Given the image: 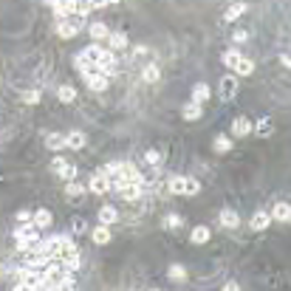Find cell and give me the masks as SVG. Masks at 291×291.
Returning a JSON list of instances; mask_svg holds the SVG:
<instances>
[{"mask_svg":"<svg viewBox=\"0 0 291 291\" xmlns=\"http://www.w3.org/2000/svg\"><path fill=\"white\" fill-rule=\"evenodd\" d=\"M241 91V79L235 77V74H226V77H220V85H218V96L223 102H232Z\"/></svg>","mask_w":291,"mask_h":291,"instance_id":"cell-1","label":"cell"},{"mask_svg":"<svg viewBox=\"0 0 291 291\" xmlns=\"http://www.w3.org/2000/svg\"><path fill=\"white\" fill-rule=\"evenodd\" d=\"M142 192H144L142 181H125V184L116 187V195L125 198V201H139V198H142Z\"/></svg>","mask_w":291,"mask_h":291,"instance_id":"cell-2","label":"cell"},{"mask_svg":"<svg viewBox=\"0 0 291 291\" xmlns=\"http://www.w3.org/2000/svg\"><path fill=\"white\" fill-rule=\"evenodd\" d=\"M79 29H82V17H79V15L71 17V20H65V17H63V20L57 23V34L63 37V40H71V37H77Z\"/></svg>","mask_w":291,"mask_h":291,"instance_id":"cell-3","label":"cell"},{"mask_svg":"<svg viewBox=\"0 0 291 291\" xmlns=\"http://www.w3.org/2000/svg\"><path fill=\"white\" fill-rule=\"evenodd\" d=\"M88 190H91L93 195H105V192H110V181H107V176L99 170V172H93V176H91Z\"/></svg>","mask_w":291,"mask_h":291,"instance_id":"cell-4","label":"cell"},{"mask_svg":"<svg viewBox=\"0 0 291 291\" xmlns=\"http://www.w3.org/2000/svg\"><path fill=\"white\" fill-rule=\"evenodd\" d=\"M232 71H235V77H249V74L255 71V63L249 57H243V54H238V60L232 63Z\"/></svg>","mask_w":291,"mask_h":291,"instance_id":"cell-5","label":"cell"},{"mask_svg":"<svg viewBox=\"0 0 291 291\" xmlns=\"http://www.w3.org/2000/svg\"><path fill=\"white\" fill-rule=\"evenodd\" d=\"M15 238H17V241H29V238H40V229L34 226V220H23L20 226H17Z\"/></svg>","mask_w":291,"mask_h":291,"instance_id":"cell-6","label":"cell"},{"mask_svg":"<svg viewBox=\"0 0 291 291\" xmlns=\"http://www.w3.org/2000/svg\"><path fill=\"white\" fill-rule=\"evenodd\" d=\"M88 144V136L82 130H71V133H65V147L71 150H82Z\"/></svg>","mask_w":291,"mask_h":291,"instance_id":"cell-7","label":"cell"},{"mask_svg":"<svg viewBox=\"0 0 291 291\" xmlns=\"http://www.w3.org/2000/svg\"><path fill=\"white\" fill-rule=\"evenodd\" d=\"M271 220H280V223H288L291 220V204H285V201H280V204H274V209H271Z\"/></svg>","mask_w":291,"mask_h":291,"instance_id":"cell-8","label":"cell"},{"mask_svg":"<svg viewBox=\"0 0 291 291\" xmlns=\"http://www.w3.org/2000/svg\"><path fill=\"white\" fill-rule=\"evenodd\" d=\"M96 218H99V223L110 226V223H116V220H119V209H116V206H110V204H105L99 212H96Z\"/></svg>","mask_w":291,"mask_h":291,"instance_id":"cell-9","label":"cell"},{"mask_svg":"<svg viewBox=\"0 0 291 291\" xmlns=\"http://www.w3.org/2000/svg\"><path fill=\"white\" fill-rule=\"evenodd\" d=\"M209 238H212V232H209V226H204V223H201V226H192V232H190V241L195 243V246H204Z\"/></svg>","mask_w":291,"mask_h":291,"instance_id":"cell-10","label":"cell"},{"mask_svg":"<svg viewBox=\"0 0 291 291\" xmlns=\"http://www.w3.org/2000/svg\"><path fill=\"white\" fill-rule=\"evenodd\" d=\"M252 133V122L246 119V116H238V119L232 122V136H238V139H243V136Z\"/></svg>","mask_w":291,"mask_h":291,"instance_id":"cell-11","label":"cell"},{"mask_svg":"<svg viewBox=\"0 0 291 291\" xmlns=\"http://www.w3.org/2000/svg\"><path fill=\"white\" fill-rule=\"evenodd\" d=\"M220 226L223 229H238L241 226V215L235 212V209H223V212H220Z\"/></svg>","mask_w":291,"mask_h":291,"instance_id":"cell-12","label":"cell"},{"mask_svg":"<svg viewBox=\"0 0 291 291\" xmlns=\"http://www.w3.org/2000/svg\"><path fill=\"white\" fill-rule=\"evenodd\" d=\"M91 238H93V243H99V246H107V243L113 241V235H110V229H107L105 223H99V226L93 229Z\"/></svg>","mask_w":291,"mask_h":291,"instance_id":"cell-13","label":"cell"},{"mask_svg":"<svg viewBox=\"0 0 291 291\" xmlns=\"http://www.w3.org/2000/svg\"><path fill=\"white\" fill-rule=\"evenodd\" d=\"M269 223H271V215L260 209V212L252 215V223H249V226L255 229V232H263V229H269Z\"/></svg>","mask_w":291,"mask_h":291,"instance_id":"cell-14","label":"cell"},{"mask_svg":"<svg viewBox=\"0 0 291 291\" xmlns=\"http://www.w3.org/2000/svg\"><path fill=\"white\" fill-rule=\"evenodd\" d=\"M107 43H110V51L128 48V34H125V31H110V34H107Z\"/></svg>","mask_w":291,"mask_h":291,"instance_id":"cell-15","label":"cell"},{"mask_svg":"<svg viewBox=\"0 0 291 291\" xmlns=\"http://www.w3.org/2000/svg\"><path fill=\"white\" fill-rule=\"evenodd\" d=\"M209 96H212V91H209V85H206V82H198V85L192 88V102L204 105V102H209Z\"/></svg>","mask_w":291,"mask_h":291,"instance_id":"cell-16","label":"cell"},{"mask_svg":"<svg viewBox=\"0 0 291 291\" xmlns=\"http://www.w3.org/2000/svg\"><path fill=\"white\" fill-rule=\"evenodd\" d=\"M31 220H34V226H37V229H48L51 223H54V218H51L48 209H37V212L31 215Z\"/></svg>","mask_w":291,"mask_h":291,"instance_id":"cell-17","label":"cell"},{"mask_svg":"<svg viewBox=\"0 0 291 291\" xmlns=\"http://www.w3.org/2000/svg\"><path fill=\"white\" fill-rule=\"evenodd\" d=\"M57 99L63 102V105H71V102L77 99V88L74 85H60L57 88Z\"/></svg>","mask_w":291,"mask_h":291,"instance_id":"cell-18","label":"cell"},{"mask_svg":"<svg viewBox=\"0 0 291 291\" xmlns=\"http://www.w3.org/2000/svg\"><path fill=\"white\" fill-rule=\"evenodd\" d=\"M184 181H187V176H172L167 181V192L170 195H184Z\"/></svg>","mask_w":291,"mask_h":291,"instance_id":"cell-19","label":"cell"},{"mask_svg":"<svg viewBox=\"0 0 291 291\" xmlns=\"http://www.w3.org/2000/svg\"><path fill=\"white\" fill-rule=\"evenodd\" d=\"M243 15H246V3H232V6L226 9L223 20H226V23H235L238 17H243Z\"/></svg>","mask_w":291,"mask_h":291,"instance_id":"cell-20","label":"cell"},{"mask_svg":"<svg viewBox=\"0 0 291 291\" xmlns=\"http://www.w3.org/2000/svg\"><path fill=\"white\" fill-rule=\"evenodd\" d=\"M85 82H88V88H91V91H105L107 85H110V77H105V74H102V77H85Z\"/></svg>","mask_w":291,"mask_h":291,"instance_id":"cell-21","label":"cell"},{"mask_svg":"<svg viewBox=\"0 0 291 291\" xmlns=\"http://www.w3.org/2000/svg\"><path fill=\"white\" fill-rule=\"evenodd\" d=\"M45 147L54 150V153H60V150L65 147V136L63 133H48L45 136Z\"/></svg>","mask_w":291,"mask_h":291,"instance_id":"cell-22","label":"cell"},{"mask_svg":"<svg viewBox=\"0 0 291 291\" xmlns=\"http://www.w3.org/2000/svg\"><path fill=\"white\" fill-rule=\"evenodd\" d=\"M161 161H164L161 150H147V153H144V164H147L150 170H158V167H161Z\"/></svg>","mask_w":291,"mask_h":291,"instance_id":"cell-23","label":"cell"},{"mask_svg":"<svg viewBox=\"0 0 291 291\" xmlns=\"http://www.w3.org/2000/svg\"><path fill=\"white\" fill-rule=\"evenodd\" d=\"M91 37H93V43H99V40H107V34H110V29H107L105 23H91Z\"/></svg>","mask_w":291,"mask_h":291,"instance_id":"cell-24","label":"cell"},{"mask_svg":"<svg viewBox=\"0 0 291 291\" xmlns=\"http://www.w3.org/2000/svg\"><path fill=\"white\" fill-rule=\"evenodd\" d=\"M201 113H204V110H201V105H198V102H190V105H184V110H181V116H184L187 122L201 119Z\"/></svg>","mask_w":291,"mask_h":291,"instance_id":"cell-25","label":"cell"},{"mask_svg":"<svg viewBox=\"0 0 291 291\" xmlns=\"http://www.w3.org/2000/svg\"><path fill=\"white\" fill-rule=\"evenodd\" d=\"M82 192H85V187L79 184L77 178H74V181H65V195H68V198H82Z\"/></svg>","mask_w":291,"mask_h":291,"instance_id":"cell-26","label":"cell"},{"mask_svg":"<svg viewBox=\"0 0 291 291\" xmlns=\"http://www.w3.org/2000/svg\"><path fill=\"white\" fill-rule=\"evenodd\" d=\"M252 130H257V136H271V133H274V128H271V119H269V116H263L257 125H252Z\"/></svg>","mask_w":291,"mask_h":291,"instance_id":"cell-27","label":"cell"},{"mask_svg":"<svg viewBox=\"0 0 291 291\" xmlns=\"http://www.w3.org/2000/svg\"><path fill=\"white\" fill-rule=\"evenodd\" d=\"M57 176L63 178V181H74V178H79V170L74 167L71 161H65V167H63V170H57Z\"/></svg>","mask_w":291,"mask_h":291,"instance_id":"cell-28","label":"cell"},{"mask_svg":"<svg viewBox=\"0 0 291 291\" xmlns=\"http://www.w3.org/2000/svg\"><path fill=\"white\" fill-rule=\"evenodd\" d=\"M212 147H215V153H229L232 150V139L229 136H215Z\"/></svg>","mask_w":291,"mask_h":291,"instance_id":"cell-29","label":"cell"},{"mask_svg":"<svg viewBox=\"0 0 291 291\" xmlns=\"http://www.w3.org/2000/svg\"><path fill=\"white\" fill-rule=\"evenodd\" d=\"M167 274H170V280H176V283H187V269L184 266H170V271H167Z\"/></svg>","mask_w":291,"mask_h":291,"instance_id":"cell-30","label":"cell"},{"mask_svg":"<svg viewBox=\"0 0 291 291\" xmlns=\"http://www.w3.org/2000/svg\"><path fill=\"white\" fill-rule=\"evenodd\" d=\"M201 192V181L198 178H192V176H187V181H184V195H198Z\"/></svg>","mask_w":291,"mask_h":291,"instance_id":"cell-31","label":"cell"},{"mask_svg":"<svg viewBox=\"0 0 291 291\" xmlns=\"http://www.w3.org/2000/svg\"><path fill=\"white\" fill-rule=\"evenodd\" d=\"M142 77L147 79V82H158V77H161V71H158V65H147L142 71Z\"/></svg>","mask_w":291,"mask_h":291,"instance_id":"cell-32","label":"cell"},{"mask_svg":"<svg viewBox=\"0 0 291 291\" xmlns=\"http://www.w3.org/2000/svg\"><path fill=\"white\" fill-rule=\"evenodd\" d=\"M161 223H164V229H178L181 223H184V218H181V215H167Z\"/></svg>","mask_w":291,"mask_h":291,"instance_id":"cell-33","label":"cell"},{"mask_svg":"<svg viewBox=\"0 0 291 291\" xmlns=\"http://www.w3.org/2000/svg\"><path fill=\"white\" fill-rule=\"evenodd\" d=\"M238 54H241V51H235V48L223 51V57H220V63L226 65V68H232V63H235V60H238Z\"/></svg>","mask_w":291,"mask_h":291,"instance_id":"cell-34","label":"cell"},{"mask_svg":"<svg viewBox=\"0 0 291 291\" xmlns=\"http://www.w3.org/2000/svg\"><path fill=\"white\" fill-rule=\"evenodd\" d=\"M23 102H26V105H37V102H40V91H26L23 93Z\"/></svg>","mask_w":291,"mask_h":291,"instance_id":"cell-35","label":"cell"},{"mask_svg":"<svg viewBox=\"0 0 291 291\" xmlns=\"http://www.w3.org/2000/svg\"><path fill=\"white\" fill-rule=\"evenodd\" d=\"M71 229H74V232H79V235H82V232H85V220H82V218H74V223H71Z\"/></svg>","mask_w":291,"mask_h":291,"instance_id":"cell-36","label":"cell"},{"mask_svg":"<svg viewBox=\"0 0 291 291\" xmlns=\"http://www.w3.org/2000/svg\"><path fill=\"white\" fill-rule=\"evenodd\" d=\"M232 40H235V43H246V40H249V31H235Z\"/></svg>","mask_w":291,"mask_h":291,"instance_id":"cell-37","label":"cell"},{"mask_svg":"<svg viewBox=\"0 0 291 291\" xmlns=\"http://www.w3.org/2000/svg\"><path fill=\"white\" fill-rule=\"evenodd\" d=\"M15 218H17V220H20V223H23V220H31V212H29V209H20V212H17Z\"/></svg>","mask_w":291,"mask_h":291,"instance_id":"cell-38","label":"cell"},{"mask_svg":"<svg viewBox=\"0 0 291 291\" xmlns=\"http://www.w3.org/2000/svg\"><path fill=\"white\" fill-rule=\"evenodd\" d=\"M63 167H65V158H54V164H51V170H54V172H57V170H63Z\"/></svg>","mask_w":291,"mask_h":291,"instance_id":"cell-39","label":"cell"},{"mask_svg":"<svg viewBox=\"0 0 291 291\" xmlns=\"http://www.w3.org/2000/svg\"><path fill=\"white\" fill-rule=\"evenodd\" d=\"M280 63H283V68H288V65H291V57H288V54H283V57H280Z\"/></svg>","mask_w":291,"mask_h":291,"instance_id":"cell-40","label":"cell"},{"mask_svg":"<svg viewBox=\"0 0 291 291\" xmlns=\"http://www.w3.org/2000/svg\"><path fill=\"white\" fill-rule=\"evenodd\" d=\"M107 3H119V0H107Z\"/></svg>","mask_w":291,"mask_h":291,"instance_id":"cell-41","label":"cell"}]
</instances>
